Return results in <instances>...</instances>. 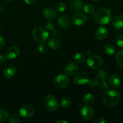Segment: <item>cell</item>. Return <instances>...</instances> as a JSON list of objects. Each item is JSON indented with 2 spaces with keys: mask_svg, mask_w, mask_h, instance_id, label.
Returning a JSON list of instances; mask_svg holds the SVG:
<instances>
[{
  "mask_svg": "<svg viewBox=\"0 0 123 123\" xmlns=\"http://www.w3.org/2000/svg\"><path fill=\"white\" fill-rule=\"evenodd\" d=\"M120 99V93L114 90H106L103 93V103L107 108H113L118 104Z\"/></svg>",
  "mask_w": 123,
  "mask_h": 123,
  "instance_id": "1",
  "label": "cell"
},
{
  "mask_svg": "<svg viewBox=\"0 0 123 123\" xmlns=\"http://www.w3.org/2000/svg\"><path fill=\"white\" fill-rule=\"evenodd\" d=\"M94 19L98 24L101 25H106L109 24L111 20L112 13L110 10L107 8L102 7L98 8L95 12L93 15Z\"/></svg>",
  "mask_w": 123,
  "mask_h": 123,
  "instance_id": "2",
  "label": "cell"
},
{
  "mask_svg": "<svg viewBox=\"0 0 123 123\" xmlns=\"http://www.w3.org/2000/svg\"><path fill=\"white\" fill-rule=\"evenodd\" d=\"M32 37L37 42L44 43L49 37V32L42 26H37L34 28L32 32Z\"/></svg>",
  "mask_w": 123,
  "mask_h": 123,
  "instance_id": "3",
  "label": "cell"
},
{
  "mask_svg": "<svg viewBox=\"0 0 123 123\" xmlns=\"http://www.w3.org/2000/svg\"><path fill=\"white\" fill-rule=\"evenodd\" d=\"M44 104L46 109L50 112L56 111L59 106L57 98L55 96L51 94L48 95L45 97L44 100Z\"/></svg>",
  "mask_w": 123,
  "mask_h": 123,
  "instance_id": "4",
  "label": "cell"
},
{
  "mask_svg": "<svg viewBox=\"0 0 123 123\" xmlns=\"http://www.w3.org/2000/svg\"><path fill=\"white\" fill-rule=\"evenodd\" d=\"M69 82V78L63 74H60L56 76L53 80L54 86L58 89L65 88L68 86Z\"/></svg>",
  "mask_w": 123,
  "mask_h": 123,
  "instance_id": "5",
  "label": "cell"
},
{
  "mask_svg": "<svg viewBox=\"0 0 123 123\" xmlns=\"http://www.w3.org/2000/svg\"><path fill=\"white\" fill-rule=\"evenodd\" d=\"M103 63V60L102 57L98 55L91 56L86 60V64L89 68L92 70H96L102 67Z\"/></svg>",
  "mask_w": 123,
  "mask_h": 123,
  "instance_id": "6",
  "label": "cell"
},
{
  "mask_svg": "<svg viewBox=\"0 0 123 123\" xmlns=\"http://www.w3.org/2000/svg\"><path fill=\"white\" fill-rule=\"evenodd\" d=\"M96 76L100 82V88L103 91H106L108 88V84L106 81L107 78V73L104 70H99L96 73Z\"/></svg>",
  "mask_w": 123,
  "mask_h": 123,
  "instance_id": "7",
  "label": "cell"
},
{
  "mask_svg": "<svg viewBox=\"0 0 123 123\" xmlns=\"http://www.w3.org/2000/svg\"><path fill=\"white\" fill-rule=\"evenodd\" d=\"M20 115L25 118H30L32 117L35 112L34 108L30 105H25L20 108L19 110Z\"/></svg>",
  "mask_w": 123,
  "mask_h": 123,
  "instance_id": "8",
  "label": "cell"
},
{
  "mask_svg": "<svg viewBox=\"0 0 123 123\" xmlns=\"http://www.w3.org/2000/svg\"><path fill=\"white\" fill-rule=\"evenodd\" d=\"M80 115L84 120H90L94 115V111L92 107L90 106H85L80 111Z\"/></svg>",
  "mask_w": 123,
  "mask_h": 123,
  "instance_id": "9",
  "label": "cell"
},
{
  "mask_svg": "<svg viewBox=\"0 0 123 123\" xmlns=\"http://www.w3.org/2000/svg\"><path fill=\"white\" fill-rule=\"evenodd\" d=\"M20 49L17 46H11L6 50L5 55L8 59L12 60L19 56L20 54Z\"/></svg>",
  "mask_w": 123,
  "mask_h": 123,
  "instance_id": "10",
  "label": "cell"
},
{
  "mask_svg": "<svg viewBox=\"0 0 123 123\" xmlns=\"http://www.w3.org/2000/svg\"><path fill=\"white\" fill-rule=\"evenodd\" d=\"M89 80H90L89 76L86 73H80L75 76L73 81H74V84H76V85H82L88 83Z\"/></svg>",
  "mask_w": 123,
  "mask_h": 123,
  "instance_id": "11",
  "label": "cell"
},
{
  "mask_svg": "<svg viewBox=\"0 0 123 123\" xmlns=\"http://www.w3.org/2000/svg\"><path fill=\"white\" fill-rule=\"evenodd\" d=\"M86 16L82 13H76L73 16L72 18V22L73 25L79 26L85 23Z\"/></svg>",
  "mask_w": 123,
  "mask_h": 123,
  "instance_id": "12",
  "label": "cell"
},
{
  "mask_svg": "<svg viewBox=\"0 0 123 123\" xmlns=\"http://www.w3.org/2000/svg\"><path fill=\"white\" fill-rule=\"evenodd\" d=\"M78 70H79V67L78 65L74 62H71L65 67L64 72L67 75L73 76L78 73Z\"/></svg>",
  "mask_w": 123,
  "mask_h": 123,
  "instance_id": "13",
  "label": "cell"
},
{
  "mask_svg": "<svg viewBox=\"0 0 123 123\" xmlns=\"http://www.w3.org/2000/svg\"><path fill=\"white\" fill-rule=\"evenodd\" d=\"M16 73V69L13 65H8L6 66L3 70V75L7 79H10L14 77Z\"/></svg>",
  "mask_w": 123,
  "mask_h": 123,
  "instance_id": "14",
  "label": "cell"
},
{
  "mask_svg": "<svg viewBox=\"0 0 123 123\" xmlns=\"http://www.w3.org/2000/svg\"><path fill=\"white\" fill-rule=\"evenodd\" d=\"M109 34L108 30L105 27L101 26V27L98 28L95 32L96 38L99 40H103L105 38H107Z\"/></svg>",
  "mask_w": 123,
  "mask_h": 123,
  "instance_id": "15",
  "label": "cell"
},
{
  "mask_svg": "<svg viewBox=\"0 0 123 123\" xmlns=\"http://www.w3.org/2000/svg\"><path fill=\"white\" fill-rule=\"evenodd\" d=\"M109 82L112 87L117 88L121 85V78L117 74H111L109 78Z\"/></svg>",
  "mask_w": 123,
  "mask_h": 123,
  "instance_id": "16",
  "label": "cell"
},
{
  "mask_svg": "<svg viewBox=\"0 0 123 123\" xmlns=\"http://www.w3.org/2000/svg\"><path fill=\"white\" fill-rule=\"evenodd\" d=\"M43 16L48 20H54L56 16V13L55 10L51 7L44 8L43 12Z\"/></svg>",
  "mask_w": 123,
  "mask_h": 123,
  "instance_id": "17",
  "label": "cell"
},
{
  "mask_svg": "<svg viewBox=\"0 0 123 123\" xmlns=\"http://www.w3.org/2000/svg\"><path fill=\"white\" fill-rule=\"evenodd\" d=\"M58 23L62 28L67 29L70 27V21L69 19L65 15H61L58 18Z\"/></svg>",
  "mask_w": 123,
  "mask_h": 123,
  "instance_id": "18",
  "label": "cell"
},
{
  "mask_svg": "<svg viewBox=\"0 0 123 123\" xmlns=\"http://www.w3.org/2000/svg\"><path fill=\"white\" fill-rule=\"evenodd\" d=\"M70 8L74 12H79L83 8V2L81 0H72L70 2Z\"/></svg>",
  "mask_w": 123,
  "mask_h": 123,
  "instance_id": "19",
  "label": "cell"
},
{
  "mask_svg": "<svg viewBox=\"0 0 123 123\" xmlns=\"http://www.w3.org/2000/svg\"><path fill=\"white\" fill-rule=\"evenodd\" d=\"M112 25L116 29H120L123 27V14L116 16L113 19Z\"/></svg>",
  "mask_w": 123,
  "mask_h": 123,
  "instance_id": "20",
  "label": "cell"
},
{
  "mask_svg": "<svg viewBox=\"0 0 123 123\" xmlns=\"http://www.w3.org/2000/svg\"><path fill=\"white\" fill-rule=\"evenodd\" d=\"M104 52L109 56H113L115 54V48L114 44L107 43L104 46Z\"/></svg>",
  "mask_w": 123,
  "mask_h": 123,
  "instance_id": "21",
  "label": "cell"
},
{
  "mask_svg": "<svg viewBox=\"0 0 123 123\" xmlns=\"http://www.w3.org/2000/svg\"><path fill=\"white\" fill-rule=\"evenodd\" d=\"M60 44L61 43L60 40L56 38H51L48 42V46L52 50H56L58 49L60 46Z\"/></svg>",
  "mask_w": 123,
  "mask_h": 123,
  "instance_id": "22",
  "label": "cell"
},
{
  "mask_svg": "<svg viewBox=\"0 0 123 123\" xmlns=\"http://www.w3.org/2000/svg\"><path fill=\"white\" fill-rule=\"evenodd\" d=\"M84 102L86 105H91L94 103L95 100V96L92 93L88 92L84 96Z\"/></svg>",
  "mask_w": 123,
  "mask_h": 123,
  "instance_id": "23",
  "label": "cell"
},
{
  "mask_svg": "<svg viewBox=\"0 0 123 123\" xmlns=\"http://www.w3.org/2000/svg\"><path fill=\"white\" fill-rule=\"evenodd\" d=\"M115 58L118 66L123 69V49L118 50L117 52Z\"/></svg>",
  "mask_w": 123,
  "mask_h": 123,
  "instance_id": "24",
  "label": "cell"
},
{
  "mask_svg": "<svg viewBox=\"0 0 123 123\" xmlns=\"http://www.w3.org/2000/svg\"><path fill=\"white\" fill-rule=\"evenodd\" d=\"M86 56L82 53H76L73 56V60L77 63H82L85 61Z\"/></svg>",
  "mask_w": 123,
  "mask_h": 123,
  "instance_id": "25",
  "label": "cell"
},
{
  "mask_svg": "<svg viewBox=\"0 0 123 123\" xmlns=\"http://www.w3.org/2000/svg\"><path fill=\"white\" fill-rule=\"evenodd\" d=\"M72 104L71 100L68 97H64L60 102V106L64 109H66L70 106Z\"/></svg>",
  "mask_w": 123,
  "mask_h": 123,
  "instance_id": "26",
  "label": "cell"
},
{
  "mask_svg": "<svg viewBox=\"0 0 123 123\" xmlns=\"http://www.w3.org/2000/svg\"><path fill=\"white\" fill-rule=\"evenodd\" d=\"M84 12L87 14H92L94 12L95 7L92 4L90 3L86 4L84 6H83Z\"/></svg>",
  "mask_w": 123,
  "mask_h": 123,
  "instance_id": "27",
  "label": "cell"
},
{
  "mask_svg": "<svg viewBox=\"0 0 123 123\" xmlns=\"http://www.w3.org/2000/svg\"><path fill=\"white\" fill-rule=\"evenodd\" d=\"M8 118V112L4 109H0V122L6 121Z\"/></svg>",
  "mask_w": 123,
  "mask_h": 123,
  "instance_id": "28",
  "label": "cell"
},
{
  "mask_svg": "<svg viewBox=\"0 0 123 123\" xmlns=\"http://www.w3.org/2000/svg\"><path fill=\"white\" fill-rule=\"evenodd\" d=\"M67 8V6L64 2H58L57 4L56 5V9L57 12H60V13H62L64 12Z\"/></svg>",
  "mask_w": 123,
  "mask_h": 123,
  "instance_id": "29",
  "label": "cell"
},
{
  "mask_svg": "<svg viewBox=\"0 0 123 123\" xmlns=\"http://www.w3.org/2000/svg\"><path fill=\"white\" fill-rule=\"evenodd\" d=\"M20 120L19 115L17 114H13L9 118V122L10 123H18Z\"/></svg>",
  "mask_w": 123,
  "mask_h": 123,
  "instance_id": "30",
  "label": "cell"
},
{
  "mask_svg": "<svg viewBox=\"0 0 123 123\" xmlns=\"http://www.w3.org/2000/svg\"><path fill=\"white\" fill-rule=\"evenodd\" d=\"M38 50L40 53L44 54V53L46 52L47 50H48V46L44 43H42L38 45Z\"/></svg>",
  "mask_w": 123,
  "mask_h": 123,
  "instance_id": "31",
  "label": "cell"
},
{
  "mask_svg": "<svg viewBox=\"0 0 123 123\" xmlns=\"http://www.w3.org/2000/svg\"><path fill=\"white\" fill-rule=\"evenodd\" d=\"M89 85L91 87H96L97 85H98V83H99V81L97 79H96V78H92L90 80H89L88 81Z\"/></svg>",
  "mask_w": 123,
  "mask_h": 123,
  "instance_id": "32",
  "label": "cell"
},
{
  "mask_svg": "<svg viewBox=\"0 0 123 123\" xmlns=\"http://www.w3.org/2000/svg\"><path fill=\"white\" fill-rule=\"evenodd\" d=\"M116 43L118 46L123 47V34L118 36L116 40Z\"/></svg>",
  "mask_w": 123,
  "mask_h": 123,
  "instance_id": "33",
  "label": "cell"
},
{
  "mask_svg": "<svg viewBox=\"0 0 123 123\" xmlns=\"http://www.w3.org/2000/svg\"><path fill=\"white\" fill-rule=\"evenodd\" d=\"M46 28L48 29L49 31H54L55 29V25L51 22H48L46 24Z\"/></svg>",
  "mask_w": 123,
  "mask_h": 123,
  "instance_id": "34",
  "label": "cell"
},
{
  "mask_svg": "<svg viewBox=\"0 0 123 123\" xmlns=\"http://www.w3.org/2000/svg\"><path fill=\"white\" fill-rule=\"evenodd\" d=\"M94 123H107V121L106 120L105 118L102 117L97 118L95 119L93 121Z\"/></svg>",
  "mask_w": 123,
  "mask_h": 123,
  "instance_id": "35",
  "label": "cell"
},
{
  "mask_svg": "<svg viewBox=\"0 0 123 123\" xmlns=\"http://www.w3.org/2000/svg\"><path fill=\"white\" fill-rule=\"evenodd\" d=\"M5 44H6V40L5 38L2 36H0V50L2 49L4 47Z\"/></svg>",
  "mask_w": 123,
  "mask_h": 123,
  "instance_id": "36",
  "label": "cell"
},
{
  "mask_svg": "<svg viewBox=\"0 0 123 123\" xmlns=\"http://www.w3.org/2000/svg\"><path fill=\"white\" fill-rule=\"evenodd\" d=\"M24 1H25V2L26 4L31 6V5L34 4L36 2V1H37V0H24Z\"/></svg>",
  "mask_w": 123,
  "mask_h": 123,
  "instance_id": "37",
  "label": "cell"
},
{
  "mask_svg": "<svg viewBox=\"0 0 123 123\" xmlns=\"http://www.w3.org/2000/svg\"><path fill=\"white\" fill-rule=\"evenodd\" d=\"M6 61V58L4 55L0 54V64H2L5 63Z\"/></svg>",
  "mask_w": 123,
  "mask_h": 123,
  "instance_id": "38",
  "label": "cell"
},
{
  "mask_svg": "<svg viewBox=\"0 0 123 123\" xmlns=\"http://www.w3.org/2000/svg\"><path fill=\"white\" fill-rule=\"evenodd\" d=\"M56 123H67V121H65V120H58V121H56Z\"/></svg>",
  "mask_w": 123,
  "mask_h": 123,
  "instance_id": "39",
  "label": "cell"
},
{
  "mask_svg": "<svg viewBox=\"0 0 123 123\" xmlns=\"http://www.w3.org/2000/svg\"><path fill=\"white\" fill-rule=\"evenodd\" d=\"M1 33H2V30H1V28H0V35L1 34Z\"/></svg>",
  "mask_w": 123,
  "mask_h": 123,
  "instance_id": "40",
  "label": "cell"
},
{
  "mask_svg": "<svg viewBox=\"0 0 123 123\" xmlns=\"http://www.w3.org/2000/svg\"><path fill=\"white\" fill-rule=\"evenodd\" d=\"M6 1H9V2H12V1H14V0H6Z\"/></svg>",
  "mask_w": 123,
  "mask_h": 123,
  "instance_id": "41",
  "label": "cell"
},
{
  "mask_svg": "<svg viewBox=\"0 0 123 123\" xmlns=\"http://www.w3.org/2000/svg\"><path fill=\"white\" fill-rule=\"evenodd\" d=\"M91 1H100V0H91Z\"/></svg>",
  "mask_w": 123,
  "mask_h": 123,
  "instance_id": "42",
  "label": "cell"
},
{
  "mask_svg": "<svg viewBox=\"0 0 123 123\" xmlns=\"http://www.w3.org/2000/svg\"><path fill=\"white\" fill-rule=\"evenodd\" d=\"M120 1H123V0H120Z\"/></svg>",
  "mask_w": 123,
  "mask_h": 123,
  "instance_id": "43",
  "label": "cell"
}]
</instances>
